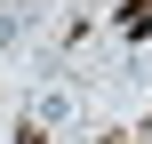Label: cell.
<instances>
[{
	"label": "cell",
	"instance_id": "obj_1",
	"mask_svg": "<svg viewBox=\"0 0 152 144\" xmlns=\"http://www.w3.org/2000/svg\"><path fill=\"white\" fill-rule=\"evenodd\" d=\"M32 120H48V128L72 120V88H40V96H32Z\"/></svg>",
	"mask_w": 152,
	"mask_h": 144
},
{
	"label": "cell",
	"instance_id": "obj_2",
	"mask_svg": "<svg viewBox=\"0 0 152 144\" xmlns=\"http://www.w3.org/2000/svg\"><path fill=\"white\" fill-rule=\"evenodd\" d=\"M88 8H104V0H88Z\"/></svg>",
	"mask_w": 152,
	"mask_h": 144
}]
</instances>
